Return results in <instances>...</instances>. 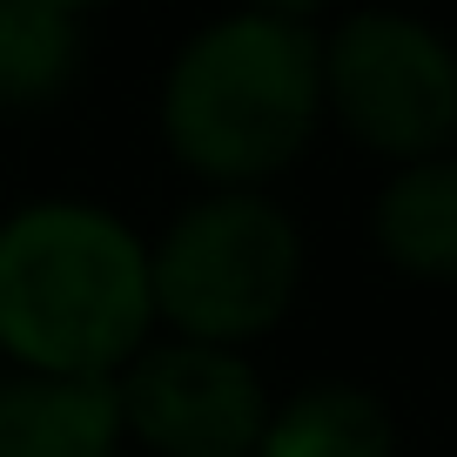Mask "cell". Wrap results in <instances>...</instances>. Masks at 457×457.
<instances>
[{
	"mask_svg": "<svg viewBox=\"0 0 457 457\" xmlns=\"http://www.w3.org/2000/svg\"><path fill=\"white\" fill-rule=\"evenodd\" d=\"M47 7H61V14H81V7H101V0H47Z\"/></svg>",
	"mask_w": 457,
	"mask_h": 457,
	"instance_id": "8fae6325",
	"label": "cell"
},
{
	"mask_svg": "<svg viewBox=\"0 0 457 457\" xmlns=\"http://www.w3.org/2000/svg\"><path fill=\"white\" fill-rule=\"evenodd\" d=\"M323 114V47L296 21L228 14L175 54L162 135L202 182L249 188L310 148Z\"/></svg>",
	"mask_w": 457,
	"mask_h": 457,
	"instance_id": "7a4b0ae2",
	"label": "cell"
},
{
	"mask_svg": "<svg viewBox=\"0 0 457 457\" xmlns=\"http://www.w3.org/2000/svg\"><path fill=\"white\" fill-rule=\"evenodd\" d=\"M249 457H390V411L357 384H316L262 424Z\"/></svg>",
	"mask_w": 457,
	"mask_h": 457,
	"instance_id": "ba28073f",
	"label": "cell"
},
{
	"mask_svg": "<svg viewBox=\"0 0 457 457\" xmlns=\"http://www.w3.org/2000/svg\"><path fill=\"white\" fill-rule=\"evenodd\" d=\"M148 323V249L108 209L34 202L0 222V350L34 377H114Z\"/></svg>",
	"mask_w": 457,
	"mask_h": 457,
	"instance_id": "6da1fadb",
	"label": "cell"
},
{
	"mask_svg": "<svg viewBox=\"0 0 457 457\" xmlns=\"http://www.w3.org/2000/svg\"><path fill=\"white\" fill-rule=\"evenodd\" d=\"M377 249L411 276H457V155L403 162L377 195Z\"/></svg>",
	"mask_w": 457,
	"mask_h": 457,
	"instance_id": "52a82bcc",
	"label": "cell"
},
{
	"mask_svg": "<svg viewBox=\"0 0 457 457\" xmlns=\"http://www.w3.org/2000/svg\"><path fill=\"white\" fill-rule=\"evenodd\" d=\"M303 276L296 222L256 188H222L175 215L148 256V296L188 343H249L283 323Z\"/></svg>",
	"mask_w": 457,
	"mask_h": 457,
	"instance_id": "3957f363",
	"label": "cell"
},
{
	"mask_svg": "<svg viewBox=\"0 0 457 457\" xmlns=\"http://www.w3.org/2000/svg\"><path fill=\"white\" fill-rule=\"evenodd\" d=\"M81 61L74 14L47 0H0V108H41Z\"/></svg>",
	"mask_w": 457,
	"mask_h": 457,
	"instance_id": "9c48e42d",
	"label": "cell"
},
{
	"mask_svg": "<svg viewBox=\"0 0 457 457\" xmlns=\"http://www.w3.org/2000/svg\"><path fill=\"white\" fill-rule=\"evenodd\" d=\"M316 7H323V0H249V14H270V21H296V28H303L310 14H316Z\"/></svg>",
	"mask_w": 457,
	"mask_h": 457,
	"instance_id": "30bf717a",
	"label": "cell"
},
{
	"mask_svg": "<svg viewBox=\"0 0 457 457\" xmlns=\"http://www.w3.org/2000/svg\"><path fill=\"white\" fill-rule=\"evenodd\" d=\"M121 390L114 377H21L0 384V457H114Z\"/></svg>",
	"mask_w": 457,
	"mask_h": 457,
	"instance_id": "8992f818",
	"label": "cell"
},
{
	"mask_svg": "<svg viewBox=\"0 0 457 457\" xmlns=\"http://www.w3.org/2000/svg\"><path fill=\"white\" fill-rule=\"evenodd\" d=\"M323 101L377 155H444L457 135V54L424 21L363 7L323 41Z\"/></svg>",
	"mask_w": 457,
	"mask_h": 457,
	"instance_id": "277c9868",
	"label": "cell"
},
{
	"mask_svg": "<svg viewBox=\"0 0 457 457\" xmlns=\"http://www.w3.org/2000/svg\"><path fill=\"white\" fill-rule=\"evenodd\" d=\"M121 430L155 457H249L270 424L262 377L222 343H162L121 377Z\"/></svg>",
	"mask_w": 457,
	"mask_h": 457,
	"instance_id": "5b68a950",
	"label": "cell"
}]
</instances>
